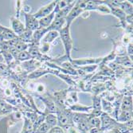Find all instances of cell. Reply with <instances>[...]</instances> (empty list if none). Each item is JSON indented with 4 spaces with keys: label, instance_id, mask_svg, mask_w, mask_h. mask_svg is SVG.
<instances>
[{
    "label": "cell",
    "instance_id": "9c48e42d",
    "mask_svg": "<svg viewBox=\"0 0 133 133\" xmlns=\"http://www.w3.org/2000/svg\"><path fill=\"white\" fill-rule=\"evenodd\" d=\"M112 12L114 15L118 17L120 20H123L125 18V14L124 13V11L122 10L117 9L116 7H112Z\"/></svg>",
    "mask_w": 133,
    "mask_h": 133
},
{
    "label": "cell",
    "instance_id": "4fadbf2b",
    "mask_svg": "<svg viewBox=\"0 0 133 133\" xmlns=\"http://www.w3.org/2000/svg\"><path fill=\"white\" fill-rule=\"evenodd\" d=\"M18 58H19L20 60H26V59H28V58H29V54H28L26 52H22V53H20Z\"/></svg>",
    "mask_w": 133,
    "mask_h": 133
},
{
    "label": "cell",
    "instance_id": "52a82bcc",
    "mask_svg": "<svg viewBox=\"0 0 133 133\" xmlns=\"http://www.w3.org/2000/svg\"><path fill=\"white\" fill-rule=\"evenodd\" d=\"M58 36V34L57 31H54V30H51L50 33H48L45 36V38H44L43 42H45V43H49V42H53L57 37Z\"/></svg>",
    "mask_w": 133,
    "mask_h": 133
},
{
    "label": "cell",
    "instance_id": "5bb4252c",
    "mask_svg": "<svg viewBox=\"0 0 133 133\" xmlns=\"http://www.w3.org/2000/svg\"><path fill=\"white\" fill-rule=\"evenodd\" d=\"M49 133H64V132L59 127H56V128L54 127L50 130V131Z\"/></svg>",
    "mask_w": 133,
    "mask_h": 133
},
{
    "label": "cell",
    "instance_id": "8fae6325",
    "mask_svg": "<svg viewBox=\"0 0 133 133\" xmlns=\"http://www.w3.org/2000/svg\"><path fill=\"white\" fill-rule=\"evenodd\" d=\"M15 22H13V27L15 30V31L17 33H18V34H20L22 31H23V26L22 24L18 22V20H15Z\"/></svg>",
    "mask_w": 133,
    "mask_h": 133
},
{
    "label": "cell",
    "instance_id": "7a4b0ae2",
    "mask_svg": "<svg viewBox=\"0 0 133 133\" xmlns=\"http://www.w3.org/2000/svg\"><path fill=\"white\" fill-rule=\"evenodd\" d=\"M57 1H54L52 2L51 3L48 4L43 7H42L37 13L34 14L33 16L35 18H44L47 15H50L52 12L54 11V6L57 5Z\"/></svg>",
    "mask_w": 133,
    "mask_h": 133
},
{
    "label": "cell",
    "instance_id": "3957f363",
    "mask_svg": "<svg viewBox=\"0 0 133 133\" xmlns=\"http://www.w3.org/2000/svg\"><path fill=\"white\" fill-rule=\"evenodd\" d=\"M55 16V11L54 10L52 13L49 15H47L42 18L40 19V21L38 22V26L40 29H45L48 26H50L51 25V23L53 22V20Z\"/></svg>",
    "mask_w": 133,
    "mask_h": 133
},
{
    "label": "cell",
    "instance_id": "2e32d148",
    "mask_svg": "<svg viewBox=\"0 0 133 133\" xmlns=\"http://www.w3.org/2000/svg\"><path fill=\"white\" fill-rule=\"evenodd\" d=\"M90 133H99V130L97 128H92L90 131Z\"/></svg>",
    "mask_w": 133,
    "mask_h": 133
},
{
    "label": "cell",
    "instance_id": "5b68a950",
    "mask_svg": "<svg viewBox=\"0 0 133 133\" xmlns=\"http://www.w3.org/2000/svg\"><path fill=\"white\" fill-rule=\"evenodd\" d=\"M65 22V18H55V20L53 21L51 25L48 28V30H54V31H57V30L61 31Z\"/></svg>",
    "mask_w": 133,
    "mask_h": 133
},
{
    "label": "cell",
    "instance_id": "ba28073f",
    "mask_svg": "<svg viewBox=\"0 0 133 133\" xmlns=\"http://www.w3.org/2000/svg\"><path fill=\"white\" fill-rule=\"evenodd\" d=\"M118 6H120V8H121L123 10L126 11L127 13H129V14H130V15H132V6H131V5L129 3H128V2L119 3Z\"/></svg>",
    "mask_w": 133,
    "mask_h": 133
},
{
    "label": "cell",
    "instance_id": "9a60e30c",
    "mask_svg": "<svg viewBox=\"0 0 133 133\" xmlns=\"http://www.w3.org/2000/svg\"><path fill=\"white\" fill-rule=\"evenodd\" d=\"M88 61H89V63H92V62H98V60H93V61H92L91 59H88ZM75 63H77L78 65H85L86 64V62H87V61L85 60V61H84L83 62H78V61H75L74 62Z\"/></svg>",
    "mask_w": 133,
    "mask_h": 133
},
{
    "label": "cell",
    "instance_id": "7c38bea8",
    "mask_svg": "<svg viewBox=\"0 0 133 133\" xmlns=\"http://www.w3.org/2000/svg\"><path fill=\"white\" fill-rule=\"evenodd\" d=\"M49 128H50V127H49V125H48L47 124H43L40 127L38 131H39V133H46L47 131L49 130Z\"/></svg>",
    "mask_w": 133,
    "mask_h": 133
},
{
    "label": "cell",
    "instance_id": "277c9868",
    "mask_svg": "<svg viewBox=\"0 0 133 133\" xmlns=\"http://www.w3.org/2000/svg\"><path fill=\"white\" fill-rule=\"evenodd\" d=\"M81 12H82V9L80 6H76V7L72 8V10L69 11V13L67 15V17H66V22H67L68 26H69L70 23L72 22V20L76 18Z\"/></svg>",
    "mask_w": 133,
    "mask_h": 133
},
{
    "label": "cell",
    "instance_id": "30bf717a",
    "mask_svg": "<svg viewBox=\"0 0 133 133\" xmlns=\"http://www.w3.org/2000/svg\"><path fill=\"white\" fill-rule=\"evenodd\" d=\"M46 124L49 127H54L57 124V118L53 115H48L46 118Z\"/></svg>",
    "mask_w": 133,
    "mask_h": 133
},
{
    "label": "cell",
    "instance_id": "6da1fadb",
    "mask_svg": "<svg viewBox=\"0 0 133 133\" xmlns=\"http://www.w3.org/2000/svg\"><path fill=\"white\" fill-rule=\"evenodd\" d=\"M60 35H61V38L65 45L66 55L69 57L71 50L72 49V42L69 34V26H67L65 28H62V30L60 31Z\"/></svg>",
    "mask_w": 133,
    "mask_h": 133
},
{
    "label": "cell",
    "instance_id": "8992f818",
    "mask_svg": "<svg viewBox=\"0 0 133 133\" xmlns=\"http://www.w3.org/2000/svg\"><path fill=\"white\" fill-rule=\"evenodd\" d=\"M26 26L30 30H34L38 29L39 27L38 22H37L36 18L32 16H26Z\"/></svg>",
    "mask_w": 133,
    "mask_h": 133
}]
</instances>
